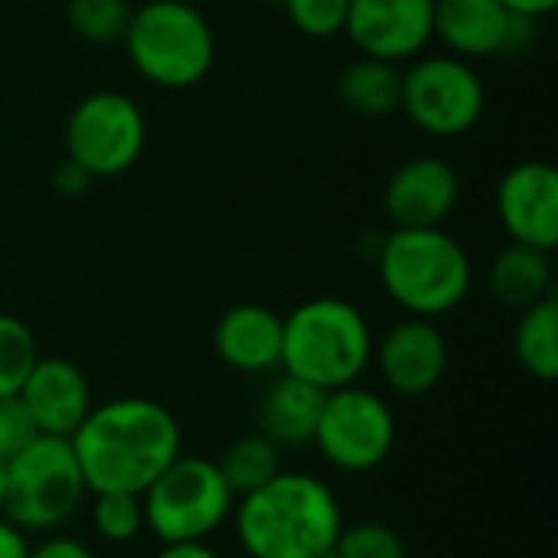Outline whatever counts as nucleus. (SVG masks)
<instances>
[{
    "label": "nucleus",
    "instance_id": "nucleus-1",
    "mask_svg": "<svg viewBox=\"0 0 558 558\" xmlns=\"http://www.w3.org/2000/svg\"><path fill=\"white\" fill-rule=\"evenodd\" d=\"M69 445L88 494H144L183 454V432L167 405L124 396L92 405Z\"/></svg>",
    "mask_w": 558,
    "mask_h": 558
},
{
    "label": "nucleus",
    "instance_id": "nucleus-2",
    "mask_svg": "<svg viewBox=\"0 0 558 558\" xmlns=\"http://www.w3.org/2000/svg\"><path fill=\"white\" fill-rule=\"evenodd\" d=\"M232 523L248 558H317L337 543L343 510L320 477L281 471L235 500Z\"/></svg>",
    "mask_w": 558,
    "mask_h": 558
},
{
    "label": "nucleus",
    "instance_id": "nucleus-3",
    "mask_svg": "<svg viewBox=\"0 0 558 558\" xmlns=\"http://www.w3.org/2000/svg\"><path fill=\"white\" fill-rule=\"evenodd\" d=\"M373 347L369 320L356 304L343 298H311L284 317L281 373L333 392L366 373Z\"/></svg>",
    "mask_w": 558,
    "mask_h": 558
},
{
    "label": "nucleus",
    "instance_id": "nucleus-4",
    "mask_svg": "<svg viewBox=\"0 0 558 558\" xmlns=\"http://www.w3.org/2000/svg\"><path fill=\"white\" fill-rule=\"evenodd\" d=\"M379 281L409 317H441L461 307L471 291L474 268L464 245L438 229H392L383 239Z\"/></svg>",
    "mask_w": 558,
    "mask_h": 558
},
{
    "label": "nucleus",
    "instance_id": "nucleus-5",
    "mask_svg": "<svg viewBox=\"0 0 558 558\" xmlns=\"http://www.w3.org/2000/svg\"><path fill=\"white\" fill-rule=\"evenodd\" d=\"M124 49L131 65L157 88H193L216 62V33L186 0H147L134 7Z\"/></svg>",
    "mask_w": 558,
    "mask_h": 558
},
{
    "label": "nucleus",
    "instance_id": "nucleus-6",
    "mask_svg": "<svg viewBox=\"0 0 558 558\" xmlns=\"http://www.w3.org/2000/svg\"><path fill=\"white\" fill-rule=\"evenodd\" d=\"M3 517L29 533L62 530L85 504L88 487L69 438L36 435L7 461Z\"/></svg>",
    "mask_w": 558,
    "mask_h": 558
},
{
    "label": "nucleus",
    "instance_id": "nucleus-7",
    "mask_svg": "<svg viewBox=\"0 0 558 558\" xmlns=\"http://www.w3.org/2000/svg\"><path fill=\"white\" fill-rule=\"evenodd\" d=\"M144 526L167 543H209L235 510V494L213 458L180 454L144 494Z\"/></svg>",
    "mask_w": 558,
    "mask_h": 558
},
{
    "label": "nucleus",
    "instance_id": "nucleus-8",
    "mask_svg": "<svg viewBox=\"0 0 558 558\" xmlns=\"http://www.w3.org/2000/svg\"><path fill=\"white\" fill-rule=\"evenodd\" d=\"M147 144V121L124 92L85 95L65 121V157L92 180L128 173Z\"/></svg>",
    "mask_w": 558,
    "mask_h": 558
},
{
    "label": "nucleus",
    "instance_id": "nucleus-9",
    "mask_svg": "<svg viewBox=\"0 0 558 558\" xmlns=\"http://www.w3.org/2000/svg\"><path fill=\"white\" fill-rule=\"evenodd\" d=\"M314 445L330 468L343 474H369L396 448V415L373 389L356 383L333 389L324 396Z\"/></svg>",
    "mask_w": 558,
    "mask_h": 558
},
{
    "label": "nucleus",
    "instance_id": "nucleus-10",
    "mask_svg": "<svg viewBox=\"0 0 558 558\" xmlns=\"http://www.w3.org/2000/svg\"><path fill=\"white\" fill-rule=\"evenodd\" d=\"M399 111L432 137H461L484 114V82L468 59L422 56L402 72Z\"/></svg>",
    "mask_w": 558,
    "mask_h": 558
},
{
    "label": "nucleus",
    "instance_id": "nucleus-11",
    "mask_svg": "<svg viewBox=\"0 0 558 558\" xmlns=\"http://www.w3.org/2000/svg\"><path fill=\"white\" fill-rule=\"evenodd\" d=\"M343 33L360 56L396 65L418 59L435 39L432 0H350Z\"/></svg>",
    "mask_w": 558,
    "mask_h": 558
},
{
    "label": "nucleus",
    "instance_id": "nucleus-12",
    "mask_svg": "<svg viewBox=\"0 0 558 558\" xmlns=\"http://www.w3.org/2000/svg\"><path fill=\"white\" fill-rule=\"evenodd\" d=\"M497 219L510 242L553 252L558 245V173L546 160H523L497 183Z\"/></svg>",
    "mask_w": 558,
    "mask_h": 558
},
{
    "label": "nucleus",
    "instance_id": "nucleus-13",
    "mask_svg": "<svg viewBox=\"0 0 558 558\" xmlns=\"http://www.w3.org/2000/svg\"><path fill=\"white\" fill-rule=\"evenodd\" d=\"M530 23L500 0H432V29L458 59L513 52L526 39Z\"/></svg>",
    "mask_w": 558,
    "mask_h": 558
},
{
    "label": "nucleus",
    "instance_id": "nucleus-14",
    "mask_svg": "<svg viewBox=\"0 0 558 558\" xmlns=\"http://www.w3.org/2000/svg\"><path fill=\"white\" fill-rule=\"evenodd\" d=\"M461 199V177L441 157L405 160L383 190V209L396 229H438Z\"/></svg>",
    "mask_w": 558,
    "mask_h": 558
},
{
    "label": "nucleus",
    "instance_id": "nucleus-15",
    "mask_svg": "<svg viewBox=\"0 0 558 558\" xmlns=\"http://www.w3.org/2000/svg\"><path fill=\"white\" fill-rule=\"evenodd\" d=\"M383 383L399 396H425L448 373V340L428 317H405L392 324L379 347H373Z\"/></svg>",
    "mask_w": 558,
    "mask_h": 558
},
{
    "label": "nucleus",
    "instance_id": "nucleus-16",
    "mask_svg": "<svg viewBox=\"0 0 558 558\" xmlns=\"http://www.w3.org/2000/svg\"><path fill=\"white\" fill-rule=\"evenodd\" d=\"M16 399L33 428L52 438H72L95 405L88 376L62 356H39Z\"/></svg>",
    "mask_w": 558,
    "mask_h": 558
},
{
    "label": "nucleus",
    "instance_id": "nucleus-17",
    "mask_svg": "<svg viewBox=\"0 0 558 558\" xmlns=\"http://www.w3.org/2000/svg\"><path fill=\"white\" fill-rule=\"evenodd\" d=\"M284 317L265 304H235L229 307L213 330L216 356L245 376L271 373L281 366Z\"/></svg>",
    "mask_w": 558,
    "mask_h": 558
},
{
    "label": "nucleus",
    "instance_id": "nucleus-18",
    "mask_svg": "<svg viewBox=\"0 0 558 558\" xmlns=\"http://www.w3.org/2000/svg\"><path fill=\"white\" fill-rule=\"evenodd\" d=\"M324 389L281 373L278 379H271L258 399V435H265L268 441H275L278 448H304L314 445L317 435V422H320V409H324Z\"/></svg>",
    "mask_w": 558,
    "mask_h": 558
},
{
    "label": "nucleus",
    "instance_id": "nucleus-19",
    "mask_svg": "<svg viewBox=\"0 0 558 558\" xmlns=\"http://www.w3.org/2000/svg\"><path fill=\"white\" fill-rule=\"evenodd\" d=\"M553 252L510 242L490 265V294L497 304L526 311L530 304L553 294Z\"/></svg>",
    "mask_w": 558,
    "mask_h": 558
},
{
    "label": "nucleus",
    "instance_id": "nucleus-20",
    "mask_svg": "<svg viewBox=\"0 0 558 558\" xmlns=\"http://www.w3.org/2000/svg\"><path fill=\"white\" fill-rule=\"evenodd\" d=\"M337 95H340L343 108H350L353 114L386 118V114L399 111V101H402V72H399L396 62H383V59L360 56V59H353L340 72Z\"/></svg>",
    "mask_w": 558,
    "mask_h": 558
},
{
    "label": "nucleus",
    "instance_id": "nucleus-21",
    "mask_svg": "<svg viewBox=\"0 0 558 558\" xmlns=\"http://www.w3.org/2000/svg\"><path fill=\"white\" fill-rule=\"evenodd\" d=\"M513 350L520 366L539 379L553 383L558 376V298L549 294L526 311H520V324L513 333Z\"/></svg>",
    "mask_w": 558,
    "mask_h": 558
},
{
    "label": "nucleus",
    "instance_id": "nucleus-22",
    "mask_svg": "<svg viewBox=\"0 0 558 558\" xmlns=\"http://www.w3.org/2000/svg\"><path fill=\"white\" fill-rule=\"evenodd\" d=\"M216 468H219V474L226 477L229 490L239 500V497L265 487L271 477L281 474V448L275 441H268L265 435H258V432L242 435L222 451Z\"/></svg>",
    "mask_w": 558,
    "mask_h": 558
},
{
    "label": "nucleus",
    "instance_id": "nucleus-23",
    "mask_svg": "<svg viewBox=\"0 0 558 558\" xmlns=\"http://www.w3.org/2000/svg\"><path fill=\"white\" fill-rule=\"evenodd\" d=\"M131 13L134 7L128 0H69L65 3V20L72 33L95 46L121 43L128 33Z\"/></svg>",
    "mask_w": 558,
    "mask_h": 558
},
{
    "label": "nucleus",
    "instance_id": "nucleus-24",
    "mask_svg": "<svg viewBox=\"0 0 558 558\" xmlns=\"http://www.w3.org/2000/svg\"><path fill=\"white\" fill-rule=\"evenodd\" d=\"M36 360L39 347L33 330L13 314H0V399H13L23 389Z\"/></svg>",
    "mask_w": 558,
    "mask_h": 558
},
{
    "label": "nucleus",
    "instance_id": "nucleus-25",
    "mask_svg": "<svg viewBox=\"0 0 558 558\" xmlns=\"http://www.w3.org/2000/svg\"><path fill=\"white\" fill-rule=\"evenodd\" d=\"M92 526L111 546L134 543L147 530L141 494H92Z\"/></svg>",
    "mask_w": 558,
    "mask_h": 558
},
{
    "label": "nucleus",
    "instance_id": "nucleus-26",
    "mask_svg": "<svg viewBox=\"0 0 558 558\" xmlns=\"http://www.w3.org/2000/svg\"><path fill=\"white\" fill-rule=\"evenodd\" d=\"M333 549L340 558H409L402 536L386 523H343Z\"/></svg>",
    "mask_w": 558,
    "mask_h": 558
},
{
    "label": "nucleus",
    "instance_id": "nucleus-27",
    "mask_svg": "<svg viewBox=\"0 0 558 558\" xmlns=\"http://www.w3.org/2000/svg\"><path fill=\"white\" fill-rule=\"evenodd\" d=\"M281 7L298 33L311 39H330L343 33L350 13V0H281Z\"/></svg>",
    "mask_w": 558,
    "mask_h": 558
},
{
    "label": "nucleus",
    "instance_id": "nucleus-28",
    "mask_svg": "<svg viewBox=\"0 0 558 558\" xmlns=\"http://www.w3.org/2000/svg\"><path fill=\"white\" fill-rule=\"evenodd\" d=\"M39 432L33 428L26 409L20 405V399H0V458L10 461L20 448H26Z\"/></svg>",
    "mask_w": 558,
    "mask_h": 558
},
{
    "label": "nucleus",
    "instance_id": "nucleus-29",
    "mask_svg": "<svg viewBox=\"0 0 558 558\" xmlns=\"http://www.w3.org/2000/svg\"><path fill=\"white\" fill-rule=\"evenodd\" d=\"M29 558H95V553L75 536H46L43 543L29 546Z\"/></svg>",
    "mask_w": 558,
    "mask_h": 558
},
{
    "label": "nucleus",
    "instance_id": "nucleus-30",
    "mask_svg": "<svg viewBox=\"0 0 558 558\" xmlns=\"http://www.w3.org/2000/svg\"><path fill=\"white\" fill-rule=\"evenodd\" d=\"M52 186H56V193H62V196H82L88 186H92V177L75 163V160H62L59 167H56V173H52Z\"/></svg>",
    "mask_w": 558,
    "mask_h": 558
},
{
    "label": "nucleus",
    "instance_id": "nucleus-31",
    "mask_svg": "<svg viewBox=\"0 0 558 558\" xmlns=\"http://www.w3.org/2000/svg\"><path fill=\"white\" fill-rule=\"evenodd\" d=\"M0 558H29V536L0 513Z\"/></svg>",
    "mask_w": 558,
    "mask_h": 558
},
{
    "label": "nucleus",
    "instance_id": "nucleus-32",
    "mask_svg": "<svg viewBox=\"0 0 558 558\" xmlns=\"http://www.w3.org/2000/svg\"><path fill=\"white\" fill-rule=\"evenodd\" d=\"M154 558H222L209 543H167Z\"/></svg>",
    "mask_w": 558,
    "mask_h": 558
},
{
    "label": "nucleus",
    "instance_id": "nucleus-33",
    "mask_svg": "<svg viewBox=\"0 0 558 558\" xmlns=\"http://www.w3.org/2000/svg\"><path fill=\"white\" fill-rule=\"evenodd\" d=\"M510 13L526 16V20H539L546 13H553L558 7V0H500Z\"/></svg>",
    "mask_w": 558,
    "mask_h": 558
},
{
    "label": "nucleus",
    "instance_id": "nucleus-34",
    "mask_svg": "<svg viewBox=\"0 0 558 558\" xmlns=\"http://www.w3.org/2000/svg\"><path fill=\"white\" fill-rule=\"evenodd\" d=\"M7 461L0 458V513H3V504H7Z\"/></svg>",
    "mask_w": 558,
    "mask_h": 558
},
{
    "label": "nucleus",
    "instance_id": "nucleus-35",
    "mask_svg": "<svg viewBox=\"0 0 558 558\" xmlns=\"http://www.w3.org/2000/svg\"><path fill=\"white\" fill-rule=\"evenodd\" d=\"M317 558H340V553H337V549H333V546H330V549H327V553H320V556Z\"/></svg>",
    "mask_w": 558,
    "mask_h": 558
},
{
    "label": "nucleus",
    "instance_id": "nucleus-36",
    "mask_svg": "<svg viewBox=\"0 0 558 558\" xmlns=\"http://www.w3.org/2000/svg\"><path fill=\"white\" fill-rule=\"evenodd\" d=\"M278 3H281V0H278Z\"/></svg>",
    "mask_w": 558,
    "mask_h": 558
}]
</instances>
